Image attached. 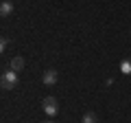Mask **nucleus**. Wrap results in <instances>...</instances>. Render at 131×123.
Wrapping results in <instances>:
<instances>
[{
	"instance_id": "nucleus-1",
	"label": "nucleus",
	"mask_w": 131,
	"mask_h": 123,
	"mask_svg": "<svg viewBox=\"0 0 131 123\" xmlns=\"http://www.w3.org/2000/svg\"><path fill=\"white\" fill-rule=\"evenodd\" d=\"M0 86L5 90H13L15 86H18V73L15 71H7L5 75L0 77Z\"/></svg>"
},
{
	"instance_id": "nucleus-2",
	"label": "nucleus",
	"mask_w": 131,
	"mask_h": 123,
	"mask_svg": "<svg viewBox=\"0 0 131 123\" xmlns=\"http://www.w3.org/2000/svg\"><path fill=\"white\" fill-rule=\"evenodd\" d=\"M42 108H44V112H46L48 117H55V114L59 112V103H57V99H55V97H44Z\"/></svg>"
},
{
	"instance_id": "nucleus-3",
	"label": "nucleus",
	"mask_w": 131,
	"mask_h": 123,
	"mask_svg": "<svg viewBox=\"0 0 131 123\" xmlns=\"http://www.w3.org/2000/svg\"><path fill=\"white\" fill-rule=\"evenodd\" d=\"M57 77H59V73L55 71V68H48L46 73H44V77H42V81L46 86H52V84H57Z\"/></svg>"
},
{
	"instance_id": "nucleus-4",
	"label": "nucleus",
	"mask_w": 131,
	"mask_h": 123,
	"mask_svg": "<svg viewBox=\"0 0 131 123\" xmlns=\"http://www.w3.org/2000/svg\"><path fill=\"white\" fill-rule=\"evenodd\" d=\"M13 13V5H11L9 0L7 2H0V18H7V15Z\"/></svg>"
},
{
	"instance_id": "nucleus-5",
	"label": "nucleus",
	"mask_w": 131,
	"mask_h": 123,
	"mask_svg": "<svg viewBox=\"0 0 131 123\" xmlns=\"http://www.w3.org/2000/svg\"><path fill=\"white\" fill-rule=\"evenodd\" d=\"M22 68H24V59L22 57H13V59H11V71L18 73V71H22Z\"/></svg>"
},
{
	"instance_id": "nucleus-6",
	"label": "nucleus",
	"mask_w": 131,
	"mask_h": 123,
	"mask_svg": "<svg viewBox=\"0 0 131 123\" xmlns=\"http://www.w3.org/2000/svg\"><path fill=\"white\" fill-rule=\"evenodd\" d=\"M120 73L122 75H131V59H122L120 61Z\"/></svg>"
},
{
	"instance_id": "nucleus-7",
	"label": "nucleus",
	"mask_w": 131,
	"mask_h": 123,
	"mask_svg": "<svg viewBox=\"0 0 131 123\" xmlns=\"http://www.w3.org/2000/svg\"><path fill=\"white\" fill-rule=\"evenodd\" d=\"M81 123H98V117H96L94 112H85V114H83V121H81Z\"/></svg>"
},
{
	"instance_id": "nucleus-8",
	"label": "nucleus",
	"mask_w": 131,
	"mask_h": 123,
	"mask_svg": "<svg viewBox=\"0 0 131 123\" xmlns=\"http://www.w3.org/2000/svg\"><path fill=\"white\" fill-rule=\"evenodd\" d=\"M7 44H9V40H7V38H0V53H5Z\"/></svg>"
},
{
	"instance_id": "nucleus-9",
	"label": "nucleus",
	"mask_w": 131,
	"mask_h": 123,
	"mask_svg": "<svg viewBox=\"0 0 131 123\" xmlns=\"http://www.w3.org/2000/svg\"><path fill=\"white\" fill-rule=\"evenodd\" d=\"M42 123H55V121H42Z\"/></svg>"
}]
</instances>
